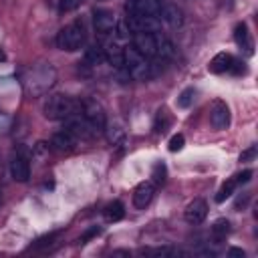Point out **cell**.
<instances>
[{
  "label": "cell",
  "instance_id": "1",
  "mask_svg": "<svg viewBox=\"0 0 258 258\" xmlns=\"http://www.w3.org/2000/svg\"><path fill=\"white\" fill-rule=\"evenodd\" d=\"M81 111V101H75L67 95H50L42 103V113L50 121H64L71 115Z\"/></svg>",
  "mask_w": 258,
  "mask_h": 258
},
{
  "label": "cell",
  "instance_id": "2",
  "mask_svg": "<svg viewBox=\"0 0 258 258\" xmlns=\"http://www.w3.org/2000/svg\"><path fill=\"white\" fill-rule=\"evenodd\" d=\"M153 62L149 58H145L143 54H139L133 46L123 48V69H127L129 77L135 81H147L155 75L153 71Z\"/></svg>",
  "mask_w": 258,
  "mask_h": 258
},
{
  "label": "cell",
  "instance_id": "3",
  "mask_svg": "<svg viewBox=\"0 0 258 258\" xmlns=\"http://www.w3.org/2000/svg\"><path fill=\"white\" fill-rule=\"evenodd\" d=\"M85 40H87V30H85L83 20H73L64 28H60V32L56 34V46L67 52H75V50L83 48Z\"/></svg>",
  "mask_w": 258,
  "mask_h": 258
},
{
  "label": "cell",
  "instance_id": "4",
  "mask_svg": "<svg viewBox=\"0 0 258 258\" xmlns=\"http://www.w3.org/2000/svg\"><path fill=\"white\" fill-rule=\"evenodd\" d=\"M85 121L93 127V131L99 135L105 131V125H107V115H105V109L99 101L95 99H83L81 101V111H79Z\"/></svg>",
  "mask_w": 258,
  "mask_h": 258
},
{
  "label": "cell",
  "instance_id": "5",
  "mask_svg": "<svg viewBox=\"0 0 258 258\" xmlns=\"http://www.w3.org/2000/svg\"><path fill=\"white\" fill-rule=\"evenodd\" d=\"M52 83H54V69L50 64H42V67L30 71V77L24 79V87L32 95L44 93Z\"/></svg>",
  "mask_w": 258,
  "mask_h": 258
},
{
  "label": "cell",
  "instance_id": "6",
  "mask_svg": "<svg viewBox=\"0 0 258 258\" xmlns=\"http://www.w3.org/2000/svg\"><path fill=\"white\" fill-rule=\"evenodd\" d=\"M161 40H163V34L161 32H135L131 46L139 54H143L145 58H157Z\"/></svg>",
  "mask_w": 258,
  "mask_h": 258
},
{
  "label": "cell",
  "instance_id": "7",
  "mask_svg": "<svg viewBox=\"0 0 258 258\" xmlns=\"http://www.w3.org/2000/svg\"><path fill=\"white\" fill-rule=\"evenodd\" d=\"M125 12L131 16H153L159 18L161 4L157 0H127L125 2Z\"/></svg>",
  "mask_w": 258,
  "mask_h": 258
},
{
  "label": "cell",
  "instance_id": "8",
  "mask_svg": "<svg viewBox=\"0 0 258 258\" xmlns=\"http://www.w3.org/2000/svg\"><path fill=\"white\" fill-rule=\"evenodd\" d=\"M125 22H127L129 32H133V34L135 32H157L161 28V20L153 18V16H131V14H127Z\"/></svg>",
  "mask_w": 258,
  "mask_h": 258
},
{
  "label": "cell",
  "instance_id": "9",
  "mask_svg": "<svg viewBox=\"0 0 258 258\" xmlns=\"http://www.w3.org/2000/svg\"><path fill=\"white\" fill-rule=\"evenodd\" d=\"M115 24H117V20H115V14L111 10H107V8H95L93 10V26H95L97 34L105 36V34L113 32Z\"/></svg>",
  "mask_w": 258,
  "mask_h": 258
},
{
  "label": "cell",
  "instance_id": "10",
  "mask_svg": "<svg viewBox=\"0 0 258 258\" xmlns=\"http://www.w3.org/2000/svg\"><path fill=\"white\" fill-rule=\"evenodd\" d=\"M67 121V125H64V129L67 131H71L77 139H91V137H95L97 133L93 131V127L85 121V117L83 115H79V113H75V115H71L69 119H64Z\"/></svg>",
  "mask_w": 258,
  "mask_h": 258
},
{
  "label": "cell",
  "instance_id": "11",
  "mask_svg": "<svg viewBox=\"0 0 258 258\" xmlns=\"http://www.w3.org/2000/svg\"><path fill=\"white\" fill-rule=\"evenodd\" d=\"M206 216H208V204H206V200H202V198L191 200V202L185 206V210H183V218H185V222L191 224V226L202 224V222L206 220Z\"/></svg>",
  "mask_w": 258,
  "mask_h": 258
},
{
  "label": "cell",
  "instance_id": "12",
  "mask_svg": "<svg viewBox=\"0 0 258 258\" xmlns=\"http://www.w3.org/2000/svg\"><path fill=\"white\" fill-rule=\"evenodd\" d=\"M77 141H79V139H77L71 131L62 129V131H56V133L50 137L48 147L54 149L56 153H71V151L77 147Z\"/></svg>",
  "mask_w": 258,
  "mask_h": 258
},
{
  "label": "cell",
  "instance_id": "13",
  "mask_svg": "<svg viewBox=\"0 0 258 258\" xmlns=\"http://www.w3.org/2000/svg\"><path fill=\"white\" fill-rule=\"evenodd\" d=\"M153 196H155V185H153L151 181H141V183L133 189V206H135L137 210H145V208L151 204Z\"/></svg>",
  "mask_w": 258,
  "mask_h": 258
},
{
  "label": "cell",
  "instance_id": "14",
  "mask_svg": "<svg viewBox=\"0 0 258 258\" xmlns=\"http://www.w3.org/2000/svg\"><path fill=\"white\" fill-rule=\"evenodd\" d=\"M210 123L214 129H226L230 125V109L224 101H216L210 111Z\"/></svg>",
  "mask_w": 258,
  "mask_h": 258
},
{
  "label": "cell",
  "instance_id": "15",
  "mask_svg": "<svg viewBox=\"0 0 258 258\" xmlns=\"http://www.w3.org/2000/svg\"><path fill=\"white\" fill-rule=\"evenodd\" d=\"M10 175H12L14 181H20V183L28 181V177H30V165H28L26 157L16 155V157L10 161Z\"/></svg>",
  "mask_w": 258,
  "mask_h": 258
},
{
  "label": "cell",
  "instance_id": "16",
  "mask_svg": "<svg viewBox=\"0 0 258 258\" xmlns=\"http://www.w3.org/2000/svg\"><path fill=\"white\" fill-rule=\"evenodd\" d=\"M159 20H163L169 26L175 28V26H181L183 24V12L175 4H163L161 6V12H159Z\"/></svg>",
  "mask_w": 258,
  "mask_h": 258
},
{
  "label": "cell",
  "instance_id": "17",
  "mask_svg": "<svg viewBox=\"0 0 258 258\" xmlns=\"http://www.w3.org/2000/svg\"><path fill=\"white\" fill-rule=\"evenodd\" d=\"M103 52H105V60H107L111 67L123 69V48H121L117 42L107 40V42L103 44Z\"/></svg>",
  "mask_w": 258,
  "mask_h": 258
},
{
  "label": "cell",
  "instance_id": "18",
  "mask_svg": "<svg viewBox=\"0 0 258 258\" xmlns=\"http://www.w3.org/2000/svg\"><path fill=\"white\" fill-rule=\"evenodd\" d=\"M234 40H236V44H238L246 54H252L254 42H252V38H250L248 26H246L244 22H238V24H236V28H234Z\"/></svg>",
  "mask_w": 258,
  "mask_h": 258
},
{
  "label": "cell",
  "instance_id": "19",
  "mask_svg": "<svg viewBox=\"0 0 258 258\" xmlns=\"http://www.w3.org/2000/svg\"><path fill=\"white\" fill-rule=\"evenodd\" d=\"M232 62H234V56H232V54L220 52V54H216V56L210 60L208 71H210V73H216V75H220V73H230Z\"/></svg>",
  "mask_w": 258,
  "mask_h": 258
},
{
  "label": "cell",
  "instance_id": "20",
  "mask_svg": "<svg viewBox=\"0 0 258 258\" xmlns=\"http://www.w3.org/2000/svg\"><path fill=\"white\" fill-rule=\"evenodd\" d=\"M103 133L107 135V141L111 145H123L125 143V129L121 123H107Z\"/></svg>",
  "mask_w": 258,
  "mask_h": 258
},
{
  "label": "cell",
  "instance_id": "21",
  "mask_svg": "<svg viewBox=\"0 0 258 258\" xmlns=\"http://www.w3.org/2000/svg\"><path fill=\"white\" fill-rule=\"evenodd\" d=\"M228 234H230V222H228L226 218L216 220L214 226H212V240H214L216 244H220V242H224V240L228 238Z\"/></svg>",
  "mask_w": 258,
  "mask_h": 258
},
{
  "label": "cell",
  "instance_id": "22",
  "mask_svg": "<svg viewBox=\"0 0 258 258\" xmlns=\"http://www.w3.org/2000/svg\"><path fill=\"white\" fill-rule=\"evenodd\" d=\"M101 62H105L103 46H101V44H93V46H89V48L85 50V64H89V67H97V64H101Z\"/></svg>",
  "mask_w": 258,
  "mask_h": 258
},
{
  "label": "cell",
  "instance_id": "23",
  "mask_svg": "<svg viewBox=\"0 0 258 258\" xmlns=\"http://www.w3.org/2000/svg\"><path fill=\"white\" fill-rule=\"evenodd\" d=\"M123 216H125V206L119 200H113L111 204H107V208H105L107 222H119V220H123Z\"/></svg>",
  "mask_w": 258,
  "mask_h": 258
},
{
  "label": "cell",
  "instance_id": "24",
  "mask_svg": "<svg viewBox=\"0 0 258 258\" xmlns=\"http://www.w3.org/2000/svg\"><path fill=\"white\" fill-rule=\"evenodd\" d=\"M236 185H238V183H236V179H234V177H230V179H226V181L222 183V187L218 189V194H216V198H214V200H216L218 204H222V202H226V200H228V198H230V196L234 194V189H236Z\"/></svg>",
  "mask_w": 258,
  "mask_h": 258
},
{
  "label": "cell",
  "instance_id": "25",
  "mask_svg": "<svg viewBox=\"0 0 258 258\" xmlns=\"http://www.w3.org/2000/svg\"><path fill=\"white\" fill-rule=\"evenodd\" d=\"M194 99H196V89H194V87H187V89H183V91L179 93V97H177L175 103H177V107L187 109V107H191Z\"/></svg>",
  "mask_w": 258,
  "mask_h": 258
},
{
  "label": "cell",
  "instance_id": "26",
  "mask_svg": "<svg viewBox=\"0 0 258 258\" xmlns=\"http://www.w3.org/2000/svg\"><path fill=\"white\" fill-rule=\"evenodd\" d=\"M56 238H58V232H50V234H46V236L38 238V240L32 244V248H34V250H38V248H46V246H50Z\"/></svg>",
  "mask_w": 258,
  "mask_h": 258
},
{
  "label": "cell",
  "instance_id": "27",
  "mask_svg": "<svg viewBox=\"0 0 258 258\" xmlns=\"http://www.w3.org/2000/svg\"><path fill=\"white\" fill-rule=\"evenodd\" d=\"M167 127H169V119H167L165 111H159V115H157V119H155V131H157V133H165Z\"/></svg>",
  "mask_w": 258,
  "mask_h": 258
},
{
  "label": "cell",
  "instance_id": "28",
  "mask_svg": "<svg viewBox=\"0 0 258 258\" xmlns=\"http://www.w3.org/2000/svg\"><path fill=\"white\" fill-rule=\"evenodd\" d=\"M81 2L83 0H58V12H73L75 8L81 6Z\"/></svg>",
  "mask_w": 258,
  "mask_h": 258
},
{
  "label": "cell",
  "instance_id": "29",
  "mask_svg": "<svg viewBox=\"0 0 258 258\" xmlns=\"http://www.w3.org/2000/svg\"><path fill=\"white\" fill-rule=\"evenodd\" d=\"M183 143H185V137H183V133H175L171 139H169V151H179L181 147H183Z\"/></svg>",
  "mask_w": 258,
  "mask_h": 258
},
{
  "label": "cell",
  "instance_id": "30",
  "mask_svg": "<svg viewBox=\"0 0 258 258\" xmlns=\"http://www.w3.org/2000/svg\"><path fill=\"white\" fill-rule=\"evenodd\" d=\"M115 32H117V36L119 38H129V28H127V22H125V18L123 20H119L117 24H115Z\"/></svg>",
  "mask_w": 258,
  "mask_h": 258
},
{
  "label": "cell",
  "instance_id": "31",
  "mask_svg": "<svg viewBox=\"0 0 258 258\" xmlns=\"http://www.w3.org/2000/svg\"><path fill=\"white\" fill-rule=\"evenodd\" d=\"M153 181H155V183H163V181H165V167H163V163H155Z\"/></svg>",
  "mask_w": 258,
  "mask_h": 258
},
{
  "label": "cell",
  "instance_id": "32",
  "mask_svg": "<svg viewBox=\"0 0 258 258\" xmlns=\"http://www.w3.org/2000/svg\"><path fill=\"white\" fill-rule=\"evenodd\" d=\"M250 177H252V169H244L242 173H236V175H234V179H236V183H238V185L248 183V181H250Z\"/></svg>",
  "mask_w": 258,
  "mask_h": 258
},
{
  "label": "cell",
  "instance_id": "33",
  "mask_svg": "<svg viewBox=\"0 0 258 258\" xmlns=\"http://www.w3.org/2000/svg\"><path fill=\"white\" fill-rule=\"evenodd\" d=\"M256 157V145H250L246 151H242V155H240V161H252Z\"/></svg>",
  "mask_w": 258,
  "mask_h": 258
},
{
  "label": "cell",
  "instance_id": "34",
  "mask_svg": "<svg viewBox=\"0 0 258 258\" xmlns=\"http://www.w3.org/2000/svg\"><path fill=\"white\" fill-rule=\"evenodd\" d=\"M143 252H147V254H155V256H169L173 250H171L169 246H163V248H151V250H143Z\"/></svg>",
  "mask_w": 258,
  "mask_h": 258
},
{
  "label": "cell",
  "instance_id": "35",
  "mask_svg": "<svg viewBox=\"0 0 258 258\" xmlns=\"http://www.w3.org/2000/svg\"><path fill=\"white\" fill-rule=\"evenodd\" d=\"M97 234H101V228H97V226H95V228H91V230H87V232H85V234L81 236V242L85 244L87 240H91V238H93V236H97Z\"/></svg>",
  "mask_w": 258,
  "mask_h": 258
},
{
  "label": "cell",
  "instance_id": "36",
  "mask_svg": "<svg viewBox=\"0 0 258 258\" xmlns=\"http://www.w3.org/2000/svg\"><path fill=\"white\" fill-rule=\"evenodd\" d=\"M248 200H250V194H244L242 198H238V200H236V210H240V208H244V206L248 204Z\"/></svg>",
  "mask_w": 258,
  "mask_h": 258
},
{
  "label": "cell",
  "instance_id": "37",
  "mask_svg": "<svg viewBox=\"0 0 258 258\" xmlns=\"http://www.w3.org/2000/svg\"><path fill=\"white\" fill-rule=\"evenodd\" d=\"M228 256H240V258H244L246 254H244L242 248H230V250H228Z\"/></svg>",
  "mask_w": 258,
  "mask_h": 258
},
{
  "label": "cell",
  "instance_id": "38",
  "mask_svg": "<svg viewBox=\"0 0 258 258\" xmlns=\"http://www.w3.org/2000/svg\"><path fill=\"white\" fill-rule=\"evenodd\" d=\"M4 58H6V54H4L2 50H0V60H4Z\"/></svg>",
  "mask_w": 258,
  "mask_h": 258
}]
</instances>
